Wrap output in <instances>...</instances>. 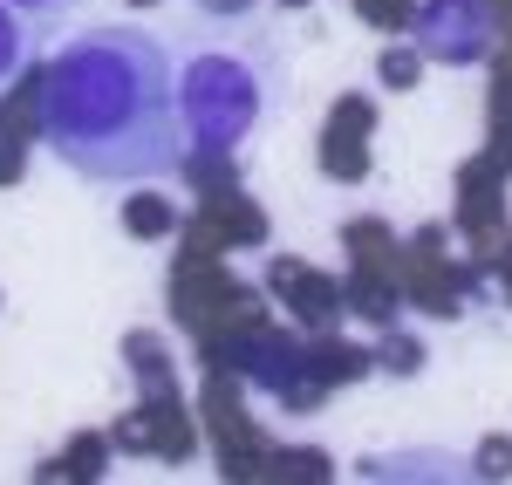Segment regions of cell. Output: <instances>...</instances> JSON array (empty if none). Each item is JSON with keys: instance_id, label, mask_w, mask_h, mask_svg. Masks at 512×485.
<instances>
[{"instance_id": "1", "label": "cell", "mask_w": 512, "mask_h": 485, "mask_svg": "<svg viewBox=\"0 0 512 485\" xmlns=\"http://www.w3.org/2000/svg\"><path fill=\"white\" fill-rule=\"evenodd\" d=\"M35 123L48 151L96 185L171 178L178 144V69L144 28H82L35 76Z\"/></svg>"}, {"instance_id": "11", "label": "cell", "mask_w": 512, "mask_h": 485, "mask_svg": "<svg viewBox=\"0 0 512 485\" xmlns=\"http://www.w3.org/2000/svg\"><path fill=\"white\" fill-rule=\"evenodd\" d=\"M205 7H212V14H246L253 0H205Z\"/></svg>"}, {"instance_id": "6", "label": "cell", "mask_w": 512, "mask_h": 485, "mask_svg": "<svg viewBox=\"0 0 512 485\" xmlns=\"http://www.w3.org/2000/svg\"><path fill=\"white\" fill-rule=\"evenodd\" d=\"M123 226H137V233H164V226H171V205H158V199H130V205H123Z\"/></svg>"}, {"instance_id": "7", "label": "cell", "mask_w": 512, "mask_h": 485, "mask_svg": "<svg viewBox=\"0 0 512 485\" xmlns=\"http://www.w3.org/2000/svg\"><path fill=\"white\" fill-rule=\"evenodd\" d=\"M383 82H390V89H410V82H417V55H383Z\"/></svg>"}, {"instance_id": "9", "label": "cell", "mask_w": 512, "mask_h": 485, "mask_svg": "<svg viewBox=\"0 0 512 485\" xmlns=\"http://www.w3.org/2000/svg\"><path fill=\"white\" fill-rule=\"evenodd\" d=\"M410 0H362V14H376V21H390V14H403Z\"/></svg>"}, {"instance_id": "8", "label": "cell", "mask_w": 512, "mask_h": 485, "mask_svg": "<svg viewBox=\"0 0 512 485\" xmlns=\"http://www.w3.org/2000/svg\"><path fill=\"white\" fill-rule=\"evenodd\" d=\"M383 363H390V369H417V342H390Z\"/></svg>"}, {"instance_id": "12", "label": "cell", "mask_w": 512, "mask_h": 485, "mask_svg": "<svg viewBox=\"0 0 512 485\" xmlns=\"http://www.w3.org/2000/svg\"><path fill=\"white\" fill-rule=\"evenodd\" d=\"M287 7H294V0H287Z\"/></svg>"}, {"instance_id": "2", "label": "cell", "mask_w": 512, "mask_h": 485, "mask_svg": "<svg viewBox=\"0 0 512 485\" xmlns=\"http://www.w3.org/2000/svg\"><path fill=\"white\" fill-rule=\"evenodd\" d=\"M178 103H185V130H192L198 151L205 158H226V151H239V137H253L267 89H260V69L253 62H239L226 48H205V55L185 62V76H178Z\"/></svg>"}, {"instance_id": "10", "label": "cell", "mask_w": 512, "mask_h": 485, "mask_svg": "<svg viewBox=\"0 0 512 485\" xmlns=\"http://www.w3.org/2000/svg\"><path fill=\"white\" fill-rule=\"evenodd\" d=\"M7 178H21V151H0V185Z\"/></svg>"}, {"instance_id": "4", "label": "cell", "mask_w": 512, "mask_h": 485, "mask_svg": "<svg viewBox=\"0 0 512 485\" xmlns=\"http://www.w3.org/2000/svg\"><path fill=\"white\" fill-rule=\"evenodd\" d=\"M28 48H35V28H28L14 7H0V89L28 69Z\"/></svg>"}, {"instance_id": "5", "label": "cell", "mask_w": 512, "mask_h": 485, "mask_svg": "<svg viewBox=\"0 0 512 485\" xmlns=\"http://www.w3.org/2000/svg\"><path fill=\"white\" fill-rule=\"evenodd\" d=\"M0 7H14L28 28H55V21H69L82 0H0Z\"/></svg>"}, {"instance_id": "3", "label": "cell", "mask_w": 512, "mask_h": 485, "mask_svg": "<svg viewBox=\"0 0 512 485\" xmlns=\"http://www.w3.org/2000/svg\"><path fill=\"white\" fill-rule=\"evenodd\" d=\"M417 48L431 62H485L492 55V7L485 0H424L417 14Z\"/></svg>"}]
</instances>
